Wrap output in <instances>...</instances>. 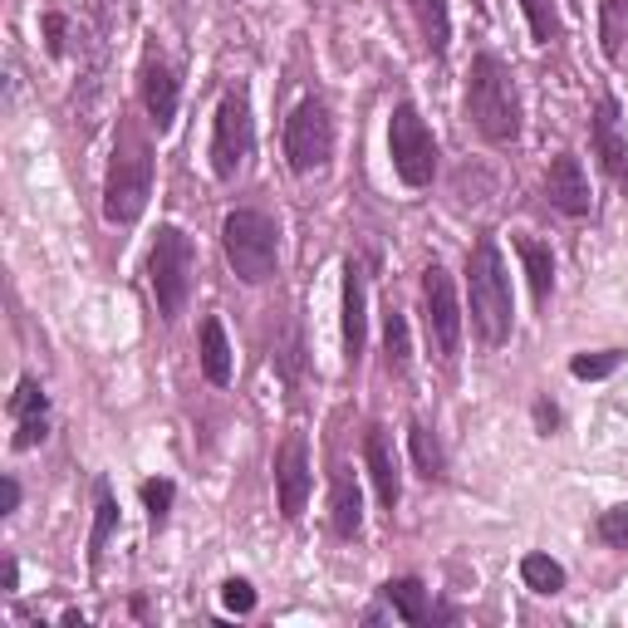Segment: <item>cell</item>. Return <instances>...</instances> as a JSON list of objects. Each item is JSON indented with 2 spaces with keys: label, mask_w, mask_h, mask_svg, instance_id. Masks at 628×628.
I'll return each instance as SVG.
<instances>
[{
  "label": "cell",
  "mask_w": 628,
  "mask_h": 628,
  "mask_svg": "<svg viewBox=\"0 0 628 628\" xmlns=\"http://www.w3.org/2000/svg\"><path fill=\"white\" fill-rule=\"evenodd\" d=\"M152 196V142L138 124H118L114 142V162H108V182H104V216L114 226H134L148 212Z\"/></svg>",
  "instance_id": "obj_1"
},
{
  "label": "cell",
  "mask_w": 628,
  "mask_h": 628,
  "mask_svg": "<svg viewBox=\"0 0 628 628\" xmlns=\"http://www.w3.org/2000/svg\"><path fill=\"white\" fill-rule=\"evenodd\" d=\"M467 118L487 142L505 148V142L521 138V94L515 79L496 54H477L467 74Z\"/></svg>",
  "instance_id": "obj_2"
},
{
  "label": "cell",
  "mask_w": 628,
  "mask_h": 628,
  "mask_svg": "<svg viewBox=\"0 0 628 628\" xmlns=\"http://www.w3.org/2000/svg\"><path fill=\"white\" fill-rule=\"evenodd\" d=\"M467 295H471V329L481 334V344H505L511 339V275H505L501 246L491 236L477 241V251L467 256Z\"/></svg>",
  "instance_id": "obj_3"
},
{
  "label": "cell",
  "mask_w": 628,
  "mask_h": 628,
  "mask_svg": "<svg viewBox=\"0 0 628 628\" xmlns=\"http://www.w3.org/2000/svg\"><path fill=\"white\" fill-rule=\"evenodd\" d=\"M222 246H226L231 270L246 285H266L280 270V226H275V216L256 212V206H241V212L226 216Z\"/></svg>",
  "instance_id": "obj_4"
},
{
  "label": "cell",
  "mask_w": 628,
  "mask_h": 628,
  "mask_svg": "<svg viewBox=\"0 0 628 628\" xmlns=\"http://www.w3.org/2000/svg\"><path fill=\"white\" fill-rule=\"evenodd\" d=\"M148 280H152V295H158L162 319H178L196 280V246L182 226L158 231V241L148 251Z\"/></svg>",
  "instance_id": "obj_5"
},
{
  "label": "cell",
  "mask_w": 628,
  "mask_h": 628,
  "mask_svg": "<svg viewBox=\"0 0 628 628\" xmlns=\"http://www.w3.org/2000/svg\"><path fill=\"white\" fill-rule=\"evenodd\" d=\"M388 152H393V172L403 178V187H427L437 178V138L423 124L413 104H398L388 118Z\"/></svg>",
  "instance_id": "obj_6"
},
{
  "label": "cell",
  "mask_w": 628,
  "mask_h": 628,
  "mask_svg": "<svg viewBox=\"0 0 628 628\" xmlns=\"http://www.w3.org/2000/svg\"><path fill=\"white\" fill-rule=\"evenodd\" d=\"M285 158L295 172H319L334 158V118H329L324 98H305L290 118H285Z\"/></svg>",
  "instance_id": "obj_7"
},
{
  "label": "cell",
  "mask_w": 628,
  "mask_h": 628,
  "mask_svg": "<svg viewBox=\"0 0 628 628\" xmlns=\"http://www.w3.org/2000/svg\"><path fill=\"white\" fill-rule=\"evenodd\" d=\"M251 148H256V118H251V98L241 89H231L216 108L212 124V172L222 182H231L241 168H246Z\"/></svg>",
  "instance_id": "obj_8"
},
{
  "label": "cell",
  "mask_w": 628,
  "mask_h": 628,
  "mask_svg": "<svg viewBox=\"0 0 628 628\" xmlns=\"http://www.w3.org/2000/svg\"><path fill=\"white\" fill-rule=\"evenodd\" d=\"M423 315H427V334H433L437 354L443 359H457L461 349V300H457V285H451L447 266H427L423 270Z\"/></svg>",
  "instance_id": "obj_9"
},
{
  "label": "cell",
  "mask_w": 628,
  "mask_h": 628,
  "mask_svg": "<svg viewBox=\"0 0 628 628\" xmlns=\"http://www.w3.org/2000/svg\"><path fill=\"white\" fill-rule=\"evenodd\" d=\"M310 443H305V433H290L275 451V491H280V515L285 521H300L305 501H310Z\"/></svg>",
  "instance_id": "obj_10"
},
{
  "label": "cell",
  "mask_w": 628,
  "mask_h": 628,
  "mask_svg": "<svg viewBox=\"0 0 628 628\" xmlns=\"http://www.w3.org/2000/svg\"><path fill=\"white\" fill-rule=\"evenodd\" d=\"M142 108H148L152 128L158 134H168L172 124H178V74H172V64L162 60L158 50L142 54Z\"/></svg>",
  "instance_id": "obj_11"
},
{
  "label": "cell",
  "mask_w": 628,
  "mask_h": 628,
  "mask_svg": "<svg viewBox=\"0 0 628 628\" xmlns=\"http://www.w3.org/2000/svg\"><path fill=\"white\" fill-rule=\"evenodd\" d=\"M363 467H369V481L379 491V501L393 511L403 501V471H398V451H393L388 427H369V437H363Z\"/></svg>",
  "instance_id": "obj_12"
},
{
  "label": "cell",
  "mask_w": 628,
  "mask_h": 628,
  "mask_svg": "<svg viewBox=\"0 0 628 628\" xmlns=\"http://www.w3.org/2000/svg\"><path fill=\"white\" fill-rule=\"evenodd\" d=\"M589 142H594V158L604 162V172L628 187V142L619 134V104H614V98H599V108H594Z\"/></svg>",
  "instance_id": "obj_13"
},
{
  "label": "cell",
  "mask_w": 628,
  "mask_h": 628,
  "mask_svg": "<svg viewBox=\"0 0 628 628\" xmlns=\"http://www.w3.org/2000/svg\"><path fill=\"white\" fill-rule=\"evenodd\" d=\"M545 196H550V206H555V212H565V216H589L594 196H589V182H584V168H579L575 152H560V158L550 162V172H545Z\"/></svg>",
  "instance_id": "obj_14"
},
{
  "label": "cell",
  "mask_w": 628,
  "mask_h": 628,
  "mask_svg": "<svg viewBox=\"0 0 628 628\" xmlns=\"http://www.w3.org/2000/svg\"><path fill=\"white\" fill-rule=\"evenodd\" d=\"M10 417H15V451H30L50 437V398L35 379H20L15 398H10Z\"/></svg>",
  "instance_id": "obj_15"
},
{
  "label": "cell",
  "mask_w": 628,
  "mask_h": 628,
  "mask_svg": "<svg viewBox=\"0 0 628 628\" xmlns=\"http://www.w3.org/2000/svg\"><path fill=\"white\" fill-rule=\"evenodd\" d=\"M363 339H369V290H363V266L344 260V359L359 369Z\"/></svg>",
  "instance_id": "obj_16"
},
{
  "label": "cell",
  "mask_w": 628,
  "mask_h": 628,
  "mask_svg": "<svg viewBox=\"0 0 628 628\" xmlns=\"http://www.w3.org/2000/svg\"><path fill=\"white\" fill-rule=\"evenodd\" d=\"M515 256H521V266H525L535 305H550V290H555V256H550V246L535 236H521L515 241Z\"/></svg>",
  "instance_id": "obj_17"
},
{
  "label": "cell",
  "mask_w": 628,
  "mask_h": 628,
  "mask_svg": "<svg viewBox=\"0 0 628 628\" xmlns=\"http://www.w3.org/2000/svg\"><path fill=\"white\" fill-rule=\"evenodd\" d=\"M329 515H334V531L344 535V540H354V535H359V525H363V496H359L354 477H349L344 467L334 471V496H329Z\"/></svg>",
  "instance_id": "obj_18"
},
{
  "label": "cell",
  "mask_w": 628,
  "mask_h": 628,
  "mask_svg": "<svg viewBox=\"0 0 628 628\" xmlns=\"http://www.w3.org/2000/svg\"><path fill=\"white\" fill-rule=\"evenodd\" d=\"M599 45L609 64H628V0H604L599 6Z\"/></svg>",
  "instance_id": "obj_19"
},
{
  "label": "cell",
  "mask_w": 628,
  "mask_h": 628,
  "mask_svg": "<svg viewBox=\"0 0 628 628\" xmlns=\"http://www.w3.org/2000/svg\"><path fill=\"white\" fill-rule=\"evenodd\" d=\"M407 6H413V20H417V30H423L427 54H447V45H451L447 0H407Z\"/></svg>",
  "instance_id": "obj_20"
},
{
  "label": "cell",
  "mask_w": 628,
  "mask_h": 628,
  "mask_svg": "<svg viewBox=\"0 0 628 628\" xmlns=\"http://www.w3.org/2000/svg\"><path fill=\"white\" fill-rule=\"evenodd\" d=\"M407 447H413L417 477H423V481H443L447 477V451H443V443H437V433L427 423L407 427Z\"/></svg>",
  "instance_id": "obj_21"
},
{
  "label": "cell",
  "mask_w": 628,
  "mask_h": 628,
  "mask_svg": "<svg viewBox=\"0 0 628 628\" xmlns=\"http://www.w3.org/2000/svg\"><path fill=\"white\" fill-rule=\"evenodd\" d=\"M202 373H206V383H216V388L231 383V344H226L222 319H206L202 324Z\"/></svg>",
  "instance_id": "obj_22"
},
{
  "label": "cell",
  "mask_w": 628,
  "mask_h": 628,
  "mask_svg": "<svg viewBox=\"0 0 628 628\" xmlns=\"http://www.w3.org/2000/svg\"><path fill=\"white\" fill-rule=\"evenodd\" d=\"M383 599L398 609L403 624H427L433 619V609H427V589L417 579H388L383 584Z\"/></svg>",
  "instance_id": "obj_23"
},
{
  "label": "cell",
  "mask_w": 628,
  "mask_h": 628,
  "mask_svg": "<svg viewBox=\"0 0 628 628\" xmlns=\"http://www.w3.org/2000/svg\"><path fill=\"white\" fill-rule=\"evenodd\" d=\"M118 525V501H114V487L108 481H94V535H89V565H98V555H104L108 535H114Z\"/></svg>",
  "instance_id": "obj_24"
},
{
  "label": "cell",
  "mask_w": 628,
  "mask_h": 628,
  "mask_svg": "<svg viewBox=\"0 0 628 628\" xmlns=\"http://www.w3.org/2000/svg\"><path fill=\"white\" fill-rule=\"evenodd\" d=\"M383 359L393 373H407V363H413V339H407V319L398 310L383 315Z\"/></svg>",
  "instance_id": "obj_25"
},
{
  "label": "cell",
  "mask_w": 628,
  "mask_h": 628,
  "mask_svg": "<svg viewBox=\"0 0 628 628\" xmlns=\"http://www.w3.org/2000/svg\"><path fill=\"white\" fill-rule=\"evenodd\" d=\"M521 579L531 584L535 594H560V589H565V565H555L550 555H540V550H531V555L521 560Z\"/></svg>",
  "instance_id": "obj_26"
},
{
  "label": "cell",
  "mask_w": 628,
  "mask_h": 628,
  "mask_svg": "<svg viewBox=\"0 0 628 628\" xmlns=\"http://www.w3.org/2000/svg\"><path fill=\"white\" fill-rule=\"evenodd\" d=\"M521 10H525V20H531V35L540 40V45H555V40L565 35L555 0H521Z\"/></svg>",
  "instance_id": "obj_27"
},
{
  "label": "cell",
  "mask_w": 628,
  "mask_h": 628,
  "mask_svg": "<svg viewBox=\"0 0 628 628\" xmlns=\"http://www.w3.org/2000/svg\"><path fill=\"white\" fill-rule=\"evenodd\" d=\"M172 496H178V487H172L168 477H158V481H142V505H148V521H152V525H162V521H168V511H172Z\"/></svg>",
  "instance_id": "obj_28"
},
{
  "label": "cell",
  "mask_w": 628,
  "mask_h": 628,
  "mask_svg": "<svg viewBox=\"0 0 628 628\" xmlns=\"http://www.w3.org/2000/svg\"><path fill=\"white\" fill-rule=\"evenodd\" d=\"M594 535H599L609 550H628V505H614V511H604L599 525H594Z\"/></svg>",
  "instance_id": "obj_29"
},
{
  "label": "cell",
  "mask_w": 628,
  "mask_h": 628,
  "mask_svg": "<svg viewBox=\"0 0 628 628\" xmlns=\"http://www.w3.org/2000/svg\"><path fill=\"white\" fill-rule=\"evenodd\" d=\"M619 363H624V354H614V349L609 354H579L575 363H570V373H575V379H609Z\"/></svg>",
  "instance_id": "obj_30"
},
{
  "label": "cell",
  "mask_w": 628,
  "mask_h": 628,
  "mask_svg": "<svg viewBox=\"0 0 628 628\" xmlns=\"http://www.w3.org/2000/svg\"><path fill=\"white\" fill-rule=\"evenodd\" d=\"M45 50L54 60H64V50H70V15H60V10L45 15Z\"/></svg>",
  "instance_id": "obj_31"
},
{
  "label": "cell",
  "mask_w": 628,
  "mask_h": 628,
  "mask_svg": "<svg viewBox=\"0 0 628 628\" xmlns=\"http://www.w3.org/2000/svg\"><path fill=\"white\" fill-rule=\"evenodd\" d=\"M222 604L231 614H251V609H256V589H251L246 579H226L222 584Z\"/></svg>",
  "instance_id": "obj_32"
},
{
  "label": "cell",
  "mask_w": 628,
  "mask_h": 628,
  "mask_svg": "<svg viewBox=\"0 0 628 628\" xmlns=\"http://www.w3.org/2000/svg\"><path fill=\"white\" fill-rule=\"evenodd\" d=\"M15 505H20V481L15 477H6V481H0V511H15Z\"/></svg>",
  "instance_id": "obj_33"
},
{
  "label": "cell",
  "mask_w": 628,
  "mask_h": 628,
  "mask_svg": "<svg viewBox=\"0 0 628 628\" xmlns=\"http://www.w3.org/2000/svg\"><path fill=\"white\" fill-rule=\"evenodd\" d=\"M535 423H540V433H555V423H560L555 403H545V398H540V403H535Z\"/></svg>",
  "instance_id": "obj_34"
},
{
  "label": "cell",
  "mask_w": 628,
  "mask_h": 628,
  "mask_svg": "<svg viewBox=\"0 0 628 628\" xmlns=\"http://www.w3.org/2000/svg\"><path fill=\"white\" fill-rule=\"evenodd\" d=\"M60 624H64V628H84V614H79V609H70Z\"/></svg>",
  "instance_id": "obj_35"
},
{
  "label": "cell",
  "mask_w": 628,
  "mask_h": 628,
  "mask_svg": "<svg viewBox=\"0 0 628 628\" xmlns=\"http://www.w3.org/2000/svg\"><path fill=\"white\" fill-rule=\"evenodd\" d=\"M471 6H487V0H471Z\"/></svg>",
  "instance_id": "obj_36"
}]
</instances>
